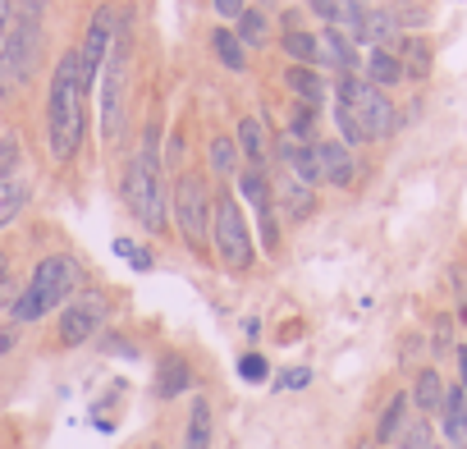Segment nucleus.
Segmentation results:
<instances>
[{
	"mask_svg": "<svg viewBox=\"0 0 467 449\" xmlns=\"http://www.w3.org/2000/svg\"><path fill=\"white\" fill-rule=\"evenodd\" d=\"M47 129H51V156L69 165L83 147V88H78V51H65L51 74V101H47Z\"/></svg>",
	"mask_w": 467,
	"mask_h": 449,
	"instance_id": "nucleus-1",
	"label": "nucleus"
},
{
	"mask_svg": "<svg viewBox=\"0 0 467 449\" xmlns=\"http://www.w3.org/2000/svg\"><path fill=\"white\" fill-rule=\"evenodd\" d=\"M42 15H47V0H19L5 47H0V97H15L33 78L42 51Z\"/></svg>",
	"mask_w": 467,
	"mask_h": 449,
	"instance_id": "nucleus-2",
	"label": "nucleus"
},
{
	"mask_svg": "<svg viewBox=\"0 0 467 449\" xmlns=\"http://www.w3.org/2000/svg\"><path fill=\"white\" fill-rule=\"evenodd\" d=\"M156 142H161V133L156 129H147L142 133V151L129 161V170H124V206H129V215L138 220V224H147L151 235H161L165 230V188H161V156H156Z\"/></svg>",
	"mask_w": 467,
	"mask_h": 449,
	"instance_id": "nucleus-3",
	"label": "nucleus"
},
{
	"mask_svg": "<svg viewBox=\"0 0 467 449\" xmlns=\"http://www.w3.org/2000/svg\"><path fill=\"white\" fill-rule=\"evenodd\" d=\"M78 280H83V266H78V257H69V253H56V257L37 262L28 289H24V294L15 298V308H10L15 321H42L47 312L65 308V303L74 298Z\"/></svg>",
	"mask_w": 467,
	"mask_h": 449,
	"instance_id": "nucleus-4",
	"label": "nucleus"
},
{
	"mask_svg": "<svg viewBox=\"0 0 467 449\" xmlns=\"http://www.w3.org/2000/svg\"><path fill=\"white\" fill-rule=\"evenodd\" d=\"M129 47H133V15L124 10L115 19V42L101 69V133L106 142L124 138V83H129Z\"/></svg>",
	"mask_w": 467,
	"mask_h": 449,
	"instance_id": "nucleus-5",
	"label": "nucleus"
},
{
	"mask_svg": "<svg viewBox=\"0 0 467 449\" xmlns=\"http://www.w3.org/2000/svg\"><path fill=\"white\" fill-rule=\"evenodd\" d=\"M211 244H215V257L234 276H244L253 266V235H248V224H244L239 197H229V193L215 197V206H211Z\"/></svg>",
	"mask_w": 467,
	"mask_h": 449,
	"instance_id": "nucleus-6",
	"label": "nucleus"
},
{
	"mask_svg": "<svg viewBox=\"0 0 467 449\" xmlns=\"http://www.w3.org/2000/svg\"><path fill=\"white\" fill-rule=\"evenodd\" d=\"M170 206H174V220H179V235L192 248H202L206 244V224H211V206H215V197L206 193V179L202 174H179Z\"/></svg>",
	"mask_w": 467,
	"mask_h": 449,
	"instance_id": "nucleus-7",
	"label": "nucleus"
},
{
	"mask_svg": "<svg viewBox=\"0 0 467 449\" xmlns=\"http://www.w3.org/2000/svg\"><path fill=\"white\" fill-rule=\"evenodd\" d=\"M115 10L110 5H101L97 15H92V24H88V37H83V47H78V88H83V97L92 92V83H97V74L106 69V56H110V42H115Z\"/></svg>",
	"mask_w": 467,
	"mask_h": 449,
	"instance_id": "nucleus-8",
	"label": "nucleus"
},
{
	"mask_svg": "<svg viewBox=\"0 0 467 449\" xmlns=\"http://www.w3.org/2000/svg\"><path fill=\"white\" fill-rule=\"evenodd\" d=\"M106 312H110L106 294H97V289L78 294V298H74V303H65V312H60V339H65L69 349H74V344H88V339L101 330Z\"/></svg>",
	"mask_w": 467,
	"mask_h": 449,
	"instance_id": "nucleus-9",
	"label": "nucleus"
},
{
	"mask_svg": "<svg viewBox=\"0 0 467 449\" xmlns=\"http://www.w3.org/2000/svg\"><path fill=\"white\" fill-rule=\"evenodd\" d=\"M353 115H358V124H362V133L367 138H389L394 129H399V110L389 106V97L380 92V88H362V97L353 101Z\"/></svg>",
	"mask_w": 467,
	"mask_h": 449,
	"instance_id": "nucleus-10",
	"label": "nucleus"
},
{
	"mask_svg": "<svg viewBox=\"0 0 467 449\" xmlns=\"http://www.w3.org/2000/svg\"><path fill=\"white\" fill-rule=\"evenodd\" d=\"M244 197H248V202H253V211H257V224H262V244H266V253H275V248H280V230H275V215H271L275 197H271V179L262 174V165H253V170L244 174Z\"/></svg>",
	"mask_w": 467,
	"mask_h": 449,
	"instance_id": "nucleus-11",
	"label": "nucleus"
},
{
	"mask_svg": "<svg viewBox=\"0 0 467 449\" xmlns=\"http://www.w3.org/2000/svg\"><path fill=\"white\" fill-rule=\"evenodd\" d=\"M312 10L326 19V28H339L348 37L367 19V0H312Z\"/></svg>",
	"mask_w": 467,
	"mask_h": 449,
	"instance_id": "nucleus-12",
	"label": "nucleus"
},
{
	"mask_svg": "<svg viewBox=\"0 0 467 449\" xmlns=\"http://www.w3.org/2000/svg\"><path fill=\"white\" fill-rule=\"evenodd\" d=\"M399 33H403V28L394 24V15H389V10H367V19L358 24V33H353V37H358V42H367L371 51H389L394 42H403Z\"/></svg>",
	"mask_w": 467,
	"mask_h": 449,
	"instance_id": "nucleus-13",
	"label": "nucleus"
},
{
	"mask_svg": "<svg viewBox=\"0 0 467 449\" xmlns=\"http://www.w3.org/2000/svg\"><path fill=\"white\" fill-rule=\"evenodd\" d=\"M321 47V65H330L335 74H358V51H353V37H344L339 28H326L317 37Z\"/></svg>",
	"mask_w": 467,
	"mask_h": 449,
	"instance_id": "nucleus-14",
	"label": "nucleus"
},
{
	"mask_svg": "<svg viewBox=\"0 0 467 449\" xmlns=\"http://www.w3.org/2000/svg\"><path fill=\"white\" fill-rule=\"evenodd\" d=\"M317 161H321V179H330L335 188L353 183V156L344 142H317Z\"/></svg>",
	"mask_w": 467,
	"mask_h": 449,
	"instance_id": "nucleus-15",
	"label": "nucleus"
},
{
	"mask_svg": "<svg viewBox=\"0 0 467 449\" xmlns=\"http://www.w3.org/2000/svg\"><path fill=\"white\" fill-rule=\"evenodd\" d=\"M188 385H192L188 362H183L179 353H165V358H161V367H156V394H161V399H179Z\"/></svg>",
	"mask_w": 467,
	"mask_h": 449,
	"instance_id": "nucleus-16",
	"label": "nucleus"
},
{
	"mask_svg": "<svg viewBox=\"0 0 467 449\" xmlns=\"http://www.w3.org/2000/svg\"><path fill=\"white\" fill-rule=\"evenodd\" d=\"M408 399H412L426 417H431V412H440V408H444V381H440V371H435V367L417 371V385H412V394H408Z\"/></svg>",
	"mask_w": 467,
	"mask_h": 449,
	"instance_id": "nucleus-17",
	"label": "nucleus"
},
{
	"mask_svg": "<svg viewBox=\"0 0 467 449\" xmlns=\"http://www.w3.org/2000/svg\"><path fill=\"white\" fill-rule=\"evenodd\" d=\"M211 51H215V60H220L224 69H234V74L248 69V47L234 37L229 28H215V33H211Z\"/></svg>",
	"mask_w": 467,
	"mask_h": 449,
	"instance_id": "nucleus-18",
	"label": "nucleus"
},
{
	"mask_svg": "<svg viewBox=\"0 0 467 449\" xmlns=\"http://www.w3.org/2000/svg\"><path fill=\"white\" fill-rule=\"evenodd\" d=\"M289 92L303 101V106H321V97H326V83H321V74L317 69H307V65H289Z\"/></svg>",
	"mask_w": 467,
	"mask_h": 449,
	"instance_id": "nucleus-19",
	"label": "nucleus"
},
{
	"mask_svg": "<svg viewBox=\"0 0 467 449\" xmlns=\"http://www.w3.org/2000/svg\"><path fill=\"white\" fill-rule=\"evenodd\" d=\"M367 83H371V88H394V83H403L399 56H394V51H371V56H367Z\"/></svg>",
	"mask_w": 467,
	"mask_h": 449,
	"instance_id": "nucleus-20",
	"label": "nucleus"
},
{
	"mask_svg": "<svg viewBox=\"0 0 467 449\" xmlns=\"http://www.w3.org/2000/svg\"><path fill=\"white\" fill-rule=\"evenodd\" d=\"M271 197H280V206H285L294 220L312 215V188H307V183H298L294 174H285V179H280V188H275Z\"/></svg>",
	"mask_w": 467,
	"mask_h": 449,
	"instance_id": "nucleus-21",
	"label": "nucleus"
},
{
	"mask_svg": "<svg viewBox=\"0 0 467 449\" xmlns=\"http://www.w3.org/2000/svg\"><path fill=\"white\" fill-rule=\"evenodd\" d=\"M408 403H412L408 394H394V399L385 403V412H380V422H376V440H380V444H394V440H399V431L408 426Z\"/></svg>",
	"mask_w": 467,
	"mask_h": 449,
	"instance_id": "nucleus-22",
	"label": "nucleus"
},
{
	"mask_svg": "<svg viewBox=\"0 0 467 449\" xmlns=\"http://www.w3.org/2000/svg\"><path fill=\"white\" fill-rule=\"evenodd\" d=\"M280 47H285V56H289L294 65H307V69H317V65H321V47H317V37H312V33H303V28H289Z\"/></svg>",
	"mask_w": 467,
	"mask_h": 449,
	"instance_id": "nucleus-23",
	"label": "nucleus"
},
{
	"mask_svg": "<svg viewBox=\"0 0 467 449\" xmlns=\"http://www.w3.org/2000/svg\"><path fill=\"white\" fill-rule=\"evenodd\" d=\"M183 449H211V403H206V399H192Z\"/></svg>",
	"mask_w": 467,
	"mask_h": 449,
	"instance_id": "nucleus-24",
	"label": "nucleus"
},
{
	"mask_svg": "<svg viewBox=\"0 0 467 449\" xmlns=\"http://www.w3.org/2000/svg\"><path fill=\"white\" fill-rule=\"evenodd\" d=\"M28 206V183L24 179H0V230Z\"/></svg>",
	"mask_w": 467,
	"mask_h": 449,
	"instance_id": "nucleus-25",
	"label": "nucleus"
},
{
	"mask_svg": "<svg viewBox=\"0 0 467 449\" xmlns=\"http://www.w3.org/2000/svg\"><path fill=\"white\" fill-rule=\"evenodd\" d=\"M399 65H403V78H426L431 74V47L426 42H399Z\"/></svg>",
	"mask_w": 467,
	"mask_h": 449,
	"instance_id": "nucleus-26",
	"label": "nucleus"
},
{
	"mask_svg": "<svg viewBox=\"0 0 467 449\" xmlns=\"http://www.w3.org/2000/svg\"><path fill=\"white\" fill-rule=\"evenodd\" d=\"M239 147L248 151V161H253V165H262V161H266V129H262V120H257V115H248V120L239 124Z\"/></svg>",
	"mask_w": 467,
	"mask_h": 449,
	"instance_id": "nucleus-27",
	"label": "nucleus"
},
{
	"mask_svg": "<svg viewBox=\"0 0 467 449\" xmlns=\"http://www.w3.org/2000/svg\"><path fill=\"white\" fill-rule=\"evenodd\" d=\"M266 33H271V19H266L262 10H244V15H239V33H234V37H239L244 47H262Z\"/></svg>",
	"mask_w": 467,
	"mask_h": 449,
	"instance_id": "nucleus-28",
	"label": "nucleus"
},
{
	"mask_svg": "<svg viewBox=\"0 0 467 449\" xmlns=\"http://www.w3.org/2000/svg\"><path fill=\"white\" fill-rule=\"evenodd\" d=\"M206 156H211L215 174H234V170H239V142H229V138H211Z\"/></svg>",
	"mask_w": 467,
	"mask_h": 449,
	"instance_id": "nucleus-29",
	"label": "nucleus"
},
{
	"mask_svg": "<svg viewBox=\"0 0 467 449\" xmlns=\"http://www.w3.org/2000/svg\"><path fill=\"white\" fill-rule=\"evenodd\" d=\"M399 449H435V435H431V422H408L399 431Z\"/></svg>",
	"mask_w": 467,
	"mask_h": 449,
	"instance_id": "nucleus-30",
	"label": "nucleus"
},
{
	"mask_svg": "<svg viewBox=\"0 0 467 449\" xmlns=\"http://www.w3.org/2000/svg\"><path fill=\"white\" fill-rule=\"evenodd\" d=\"M15 170H19V133L5 129L0 133V179H15Z\"/></svg>",
	"mask_w": 467,
	"mask_h": 449,
	"instance_id": "nucleus-31",
	"label": "nucleus"
},
{
	"mask_svg": "<svg viewBox=\"0 0 467 449\" xmlns=\"http://www.w3.org/2000/svg\"><path fill=\"white\" fill-rule=\"evenodd\" d=\"M335 124H339V138H344V147H348V142H367V133H362V124H358L353 106H335Z\"/></svg>",
	"mask_w": 467,
	"mask_h": 449,
	"instance_id": "nucleus-32",
	"label": "nucleus"
},
{
	"mask_svg": "<svg viewBox=\"0 0 467 449\" xmlns=\"http://www.w3.org/2000/svg\"><path fill=\"white\" fill-rule=\"evenodd\" d=\"M239 376H244L248 385H262V381L271 376V362H266L262 353H244V358H239Z\"/></svg>",
	"mask_w": 467,
	"mask_h": 449,
	"instance_id": "nucleus-33",
	"label": "nucleus"
},
{
	"mask_svg": "<svg viewBox=\"0 0 467 449\" xmlns=\"http://www.w3.org/2000/svg\"><path fill=\"white\" fill-rule=\"evenodd\" d=\"M449 330H453V321H449V317H440V321H435V339H431V349H435V353H449V349H453Z\"/></svg>",
	"mask_w": 467,
	"mask_h": 449,
	"instance_id": "nucleus-34",
	"label": "nucleus"
},
{
	"mask_svg": "<svg viewBox=\"0 0 467 449\" xmlns=\"http://www.w3.org/2000/svg\"><path fill=\"white\" fill-rule=\"evenodd\" d=\"M307 381H312V371H307V367H289V371L280 376V390H303Z\"/></svg>",
	"mask_w": 467,
	"mask_h": 449,
	"instance_id": "nucleus-35",
	"label": "nucleus"
},
{
	"mask_svg": "<svg viewBox=\"0 0 467 449\" xmlns=\"http://www.w3.org/2000/svg\"><path fill=\"white\" fill-rule=\"evenodd\" d=\"M215 15L220 19H239L244 15V0H215Z\"/></svg>",
	"mask_w": 467,
	"mask_h": 449,
	"instance_id": "nucleus-36",
	"label": "nucleus"
},
{
	"mask_svg": "<svg viewBox=\"0 0 467 449\" xmlns=\"http://www.w3.org/2000/svg\"><path fill=\"white\" fill-rule=\"evenodd\" d=\"M106 353H119V358H138V349H133L129 339H119V335H110V339H106Z\"/></svg>",
	"mask_w": 467,
	"mask_h": 449,
	"instance_id": "nucleus-37",
	"label": "nucleus"
},
{
	"mask_svg": "<svg viewBox=\"0 0 467 449\" xmlns=\"http://www.w3.org/2000/svg\"><path fill=\"white\" fill-rule=\"evenodd\" d=\"M10 19H15V0H0V47H5V33H10Z\"/></svg>",
	"mask_w": 467,
	"mask_h": 449,
	"instance_id": "nucleus-38",
	"label": "nucleus"
},
{
	"mask_svg": "<svg viewBox=\"0 0 467 449\" xmlns=\"http://www.w3.org/2000/svg\"><path fill=\"white\" fill-rule=\"evenodd\" d=\"M129 262H133V271H151V266H156L147 248H133V253H129Z\"/></svg>",
	"mask_w": 467,
	"mask_h": 449,
	"instance_id": "nucleus-39",
	"label": "nucleus"
},
{
	"mask_svg": "<svg viewBox=\"0 0 467 449\" xmlns=\"http://www.w3.org/2000/svg\"><path fill=\"white\" fill-rule=\"evenodd\" d=\"M458 385L467 390V344H458Z\"/></svg>",
	"mask_w": 467,
	"mask_h": 449,
	"instance_id": "nucleus-40",
	"label": "nucleus"
},
{
	"mask_svg": "<svg viewBox=\"0 0 467 449\" xmlns=\"http://www.w3.org/2000/svg\"><path fill=\"white\" fill-rule=\"evenodd\" d=\"M15 349V330H0V358H5Z\"/></svg>",
	"mask_w": 467,
	"mask_h": 449,
	"instance_id": "nucleus-41",
	"label": "nucleus"
},
{
	"mask_svg": "<svg viewBox=\"0 0 467 449\" xmlns=\"http://www.w3.org/2000/svg\"><path fill=\"white\" fill-rule=\"evenodd\" d=\"M5 276H10V262H5V253H0V285H5Z\"/></svg>",
	"mask_w": 467,
	"mask_h": 449,
	"instance_id": "nucleus-42",
	"label": "nucleus"
},
{
	"mask_svg": "<svg viewBox=\"0 0 467 449\" xmlns=\"http://www.w3.org/2000/svg\"><path fill=\"white\" fill-rule=\"evenodd\" d=\"M462 444H467V422H462Z\"/></svg>",
	"mask_w": 467,
	"mask_h": 449,
	"instance_id": "nucleus-43",
	"label": "nucleus"
}]
</instances>
